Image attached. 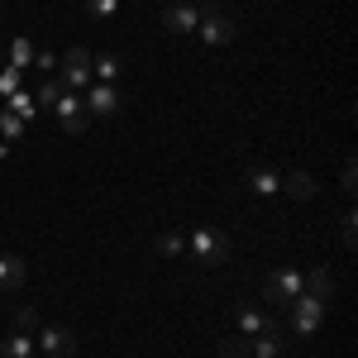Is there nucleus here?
I'll return each mask as SVG.
<instances>
[{
    "mask_svg": "<svg viewBox=\"0 0 358 358\" xmlns=\"http://www.w3.org/2000/svg\"><path fill=\"white\" fill-rule=\"evenodd\" d=\"M53 115H57V124H62L67 134H82V129H86V120H91L77 91H62V96L53 101Z\"/></svg>",
    "mask_w": 358,
    "mask_h": 358,
    "instance_id": "6",
    "label": "nucleus"
},
{
    "mask_svg": "<svg viewBox=\"0 0 358 358\" xmlns=\"http://www.w3.org/2000/svg\"><path fill=\"white\" fill-rule=\"evenodd\" d=\"M187 248H192V258H201V263H224L229 258V234L224 229H210V224H196Z\"/></svg>",
    "mask_w": 358,
    "mask_h": 358,
    "instance_id": "2",
    "label": "nucleus"
},
{
    "mask_svg": "<svg viewBox=\"0 0 358 358\" xmlns=\"http://www.w3.org/2000/svg\"><path fill=\"white\" fill-rule=\"evenodd\" d=\"M163 24L172 29V34H196L201 10H196V5H187V0H177V5H167V10H163Z\"/></svg>",
    "mask_w": 358,
    "mask_h": 358,
    "instance_id": "10",
    "label": "nucleus"
},
{
    "mask_svg": "<svg viewBox=\"0 0 358 358\" xmlns=\"http://www.w3.org/2000/svg\"><path fill=\"white\" fill-rule=\"evenodd\" d=\"M29 62H34V43H29L24 34H20V38H10V67H20V72H24Z\"/></svg>",
    "mask_w": 358,
    "mask_h": 358,
    "instance_id": "18",
    "label": "nucleus"
},
{
    "mask_svg": "<svg viewBox=\"0 0 358 358\" xmlns=\"http://www.w3.org/2000/svg\"><path fill=\"white\" fill-rule=\"evenodd\" d=\"M0 20H5V5H0Z\"/></svg>",
    "mask_w": 358,
    "mask_h": 358,
    "instance_id": "29",
    "label": "nucleus"
},
{
    "mask_svg": "<svg viewBox=\"0 0 358 358\" xmlns=\"http://www.w3.org/2000/svg\"><path fill=\"white\" fill-rule=\"evenodd\" d=\"M86 15L91 20H115L120 15V0H86Z\"/></svg>",
    "mask_w": 358,
    "mask_h": 358,
    "instance_id": "22",
    "label": "nucleus"
},
{
    "mask_svg": "<svg viewBox=\"0 0 358 358\" xmlns=\"http://www.w3.org/2000/svg\"><path fill=\"white\" fill-rule=\"evenodd\" d=\"M287 306H292V334H301V339H310V334L320 330V320H325V310H330L325 296H310V292L292 296Z\"/></svg>",
    "mask_w": 358,
    "mask_h": 358,
    "instance_id": "1",
    "label": "nucleus"
},
{
    "mask_svg": "<svg viewBox=\"0 0 358 358\" xmlns=\"http://www.w3.org/2000/svg\"><path fill=\"white\" fill-rule=\"evenodd\" d=\"M158 248H163L167 258H182V253H187V234H177V229H167V234H158Z\"/></svg>",
    "mask_w": 358,
    "mask_h": 358,
    "instance_id": "20",
    "label": "nucleus"
},
{
    "mask_svg": "<svg viewBox=\"0 0 358 358\" xmlns=\"http://www.w3.org/2000/svg\"><path fill=\"white\" fill-rule=\"evenodd\" d=\"M282 192H292V196H315V182H310V172H292V177H282Z\"/></svg>",
    "mask_w": 358,
    "mask_h": 358,
    "instance_id": "19",
    "label": "nucleus"
},
{
    "mask_svg": "<svg viewBox=\"0 0 358 358\" xmlns=\"http://www.w3.org/2000/svg\"><path fill=\"white\" fill-rule=\"evenodd\" d=\"M24 277H29L24 258H15V253H0V296H15V292L24 287Z\"/></svg>",
    "mask_w": 358,
    "mask_h": 358,
    "instance_id": "11",
    "label": "nucleus"
},
{
    "mask_svg": "<svg viewBox=\"0 0 358 358\" xmlns=\"http://www.w3.org/2000/svg\"><path fill=\"white\" fill-rule=\"evenodd\" d=\"M5 110L10 115H20V120H34V115H38V106H34V96H29V91H15V96H10V101H5Z\"/></svg>",
    "mask_w": 358,
    "mask_h": 358,
    "instance_id": "17",
    "label": "nucleus"
},
{
    "mask_svg": "<svg viewBox=\"0 0 358 358\" xmlns=\"http://www.w3.org/2000/svg\"><path fill=\"white\" fill-rule=\"evenodd\" d=\"M0 358H38V344H34V334L15 330L0 339Z\"/></svg>",
    "mask_w": 358,
    "mask_h": 358,
    "instance_id": "13",
    "label": "nucleus"
},
{
    "mask_svg": "<svg viewBox=\"0 0 358 358\" xmlns=\"http://www.w3.org/2000/svg\"><path fill=\"white\" fill-rule=\"evenodd\" d=\"M82 106H86V115H115L120 106H124V96L115 91V86H106V82H96L91 91L82 96Z\"/></svg>",
    "mask_w": 358,
    "mask_h": 358,
    "instance_id": "9",
    "label": "nucleus"
},
{
    "mask_svg": "<svg viewBox=\"0 0 358 358\" xmlns=\"http://www.w3.org/2000/svg\"><path fill=\"white\" fill-rule=\"evenodd\" d=\"M20 86H24V72H20V67H5V72H0V101H10Z\"/></svg>",
    "mask_w": 358,
    "mask_h": 358,
    "instance_id": "21",
    "label": "nucleus"
},
{
    "mask_svg": "<svg viewBox=\"0 0 358 358\" xmlns=\"http://www.w3.org/2000/svg\"><path fill=\"white\" fill-rule=\"evenodd\" d=\"M234 325H239V334H244V339H253V334H268V330H282V320L263 315L258 306H248V301L234 306Z\"/></svg>",
    "mask_w": 358,
    "mask_h": 358,
    "instance_id": "8",
    "label": "nucleus"
},
{
    "mask_svg": "<svg viewBox=\"0 0 358 358\" xmlns=\"http://www.w3.org/2000/svg\"><path fill=\"white\" fill-rule=\"evenodd\" d=\"M34 67H38V72H53L57 57H53V53H34Z\"/></svg>",
    "mask_w": 358,
    "mask_h": 358,
    "instance_id": "28",
    "label": "nucleus"
},
{
    "mask_svg": "<svg viewBox=\"0 0 358 358\" xmlns=\"http://www.w3.org/2000/svg\"><path fill=\"white\" fill-rule=\"evenodd\" d=\"M62 86L67 91H86L91 86V53L86 48H67V57H62Z\"/></svg>",
    "mask_w": 358,
    "mask_h": 358,
    "instance_id": "7",
    "label": "nucleus"
},
{
    "mask_svg": "<svg viewBox=\"0 0 358 358\" xmlns=\"http://www.w3.org/2000/svg\"><path fill=\"white\" fill-rule=\"evenodd\" d=\"M248 192H258V196H277L282 192V177H277L273 167H248Z\"/></svg>",
    "mask_w": 358,
    "mask_h": 358,
    "instance_id": "14",
    "label": "nucleus"
},
{
    "mask_svg": "<svg viewBox=\"0 0 358 358\" xmlns=\"http://www.w3.org/2000/svg\"><path fill=\"white\" fill-rule=\"evenodd\" d=\"M15 330H24V334L38 330V310H34V306H20V310H15Z\"/></svg>",
    "mask_w": 358,
    "mask_h": 358,
    "instance_id": "25",
    "label": "nucleus"
},
{
    "mask_svg": "<svg viewBox=\"0 0 358 358\" xmlns=\"http://www.w3.org/2000/svg\"><path fill=\"white\" fill-rule=\"evenodd\" d=\"M120 72H124V62H120L115 53H101V57H91V77H96V82H106V86H110L115 77H120Z\"/></svg>",
    "mask_w": 358,
    "mask_h": 358,
    "instance_id": "15",
    "label": "nucleus"
},
{
    "mask_svg": "<svg viewBox=\"0 0 358 358\" xmlns=\"http://www.w3.org/2000/svg\"><path fill=\"white\" fill-rule=\"evenodd\" d=\"M20 134H24V120H20V115H10V110H5V115H0V138L10 143V138H20Z\"/></svg>",
    "mask_w": 358,
    "mask_h": 358,
    "instance_id": "23",
    "label": "nucleus"
},
{
    "mask_svg": "<svg viewBox=\"0 0 358 358\" xmlns=\"http://www.w3.org/2000/svg\"><path fill=\"white\" fill-rule=\"evenodd\" d=\"M62 91H67V86L57 82V77H48V82L38 86V101H43V106H53V101H57V96H62Z\"/></svg>",
    "mask_w": 358,
    "mask_h": 358,
    "instance_id": "26",
    "label": "nucleus"
},
{
    "mask_svg": "<svg viewBox=\"0 0 358 358\" xmlns=\"http://www.w3.org/2000/svg\"><path fill=\"white\" fill-rule=\"evenodd\" d=\"M196 34H201V43H206V48H224V43L234 38V20H229V15H220V10H201Z\"/></svg>",
    "mask_w": 358,
    "mask_h": 358,
    "instance_id": "5",
    "label": "nucleus"
},
{
    "mask_svg": "<svg viewBox=\"0 0 358 358\" xmlns=\"http://www.w3.org/2000/svg\"><path fill=\"white\" fill-rule=\"evenodd\" d=\"M301 292H306V273H296V268H277L268 277V287H263V296L273 306H287L292 296H301Z\"/></svg>",
    "mask_w": 358,
    "mask_h": 358,
    "instance_id": "4",
    "label": "nucleus"
},
{
    "mask_svg": "<svg viewBox=\"0 0 358 358\" xmlns=\"http://www.w3.org/2000/svg\"><path fill=\"white\" fill-rule=\"evenodd\" d=\"M306 292H310V296H325V301H330V292H334L330 268H310V273H306Z\"/></svg>",
    "mask_w": 358,
    "mask_h": 358,
    "instance_id": "16",
    "label": "nucleus"
},
{
    "mask_svg": "<svg viewBox=\"0 0 358 358\" xmlns=\"http://www.w3.org/2000/svg\"><path fill=\"white\" fill-rule=\"evenodd\" d=\"M220 358H248V339L234 334V339H220Z\"/></svg>",
    "mask_w": 358,
    "mask_h": 358,
    "instance_id": "24",
    "label": "nucleus"
},
{
    "mask_svg": "<svg viewBox=\"0 0 358 358\" xmlns=\"http://www.w3.org/2000/svg\"><path fill=\"white\" fill-rule=\"evenodd\" d=\"M34 344H38L43 358H72L77 354V334L62 330V325H38V330H34Z\"/></svg>",
    "mask_w": 358,
    "mask_h": 358,
    "instance_id": "3",
    "label": "nucleus"
},
{
    "mask_svg": "<svg viewBox=\"0 0 358 358\" xmlns=\"http://www.w3.org/2000/svg\"><path fill=\"white\" fill-rule=\"evenodd\" d=\"M282 334H287V330L253 334V339H248V358H287V349H282Z\"/></svg>",
    "mask_w": 358,
    "mask_h": 358,
    "instance_id": "12",
    "label": "nucleus"
},
{
    "mask_svg": "<svg viewBox=\"0 0 358 358\" xmlns=\"http://www.w3.org/2000/svg\"><path fill=\"white\" fill-rule=\"evenodd\" d=\"M358 215H354V210H344V224H339V229H344V248H354L358 244Z\"/></svg>",
    "mask_w": 358,
    "mask_h": 358,
    "instance_id": "27",
    "label": "nucleus"
}]
</instances>
